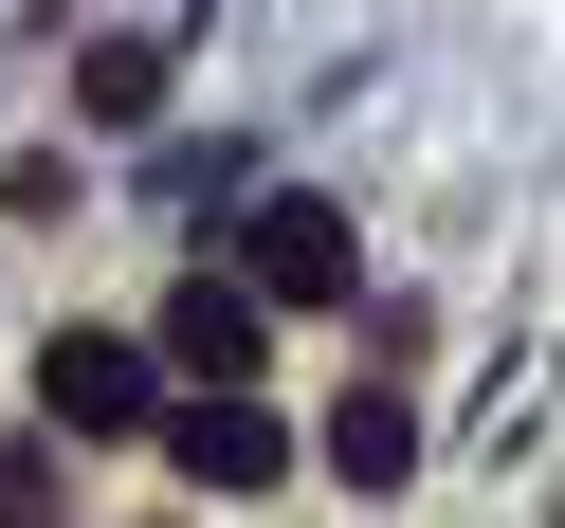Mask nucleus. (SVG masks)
Instances as JSON below:
<instances>
[{
	"instance_id": "7",
	"label": "nucleus",
	"mask_w": 565,
	"mask_h": 528,
	"mask_svg": "<svg viewBox=\"0 0 565 528\" xmlns=\"http://www.w3.org/2000/svg\"><path fill=\"white\" fill-rule=\"evenodd\" d=\"M0 528H55V474H38L19 438H0Z\"/></svg>"
},
{
	"instance_id": "1",
	"label": "nucleus",
	"mask_w": 565,
	"mask_h": 528,
	"mask_svg": "<svg viewBox=\"0 0 565 528\" xmlns=\"http://www.w3.org/2000/svg\"><path fill=\"white\" fill-rule=\"evenodd\" d=\"M38 419H55V438H147V346L55 328V346H38Z\"/></svg>"
},
{
	"instance_id": "3",
	"label": "nucleus",
	"mask_w": 565,
	"mask_h": 528,
	"mask_svg": "<svg viewBox=\"0 0 565 528\" xmlns=\"http://www.w3.org/2000/svg\"><path fill=\"white\" fill-rule=\"evenodd\" d=\"M237 256H256V273H237L256 310H329V292H347V219H329V201H256Z\"/></svg>"
},
{
	"instance_id": "5",
	"label": "nucleus",
	"mask_w": 565,
	"mask_h": 528,
	"mask_svg": "<svg viewBox=\"0 0 565 528\" xmlns=\"http://www.w3.org/2000/svg\"><path fill=\"white\" fill-rule=\"evenodd\" d=\"M329 474H347V492H383V474H419V419L383 401V382H347V419H329Z\"/></svg>"
},
{
	"instance_id": "6",
	"label": "nucleus",
	"mask_w": 565,
	"mask_h": 528,
	"mask_svg": "<svg viewBox=\"0 0 565 528\" xmlns=\"http://www.w3.org/2000/svg\"><path fill=\"white\" fill-rule=\"evenodd\" d=\"M74 110H92V128H147V110H164V55H147V37H92Z\"/></svg>"
},
{
	"instance_id": "4",
	"label": "nucleus",
	"mask_w": 565,
	"mask_h": 528,
	"mask_svg": "<svg viewBox=\"0 0 565 528\" xmlns=\"http://www.w3.org/2000/svg\"><path fill=\"white\" fill-rule=\"evenodd\" d=\"M256 346H274V310L237 292V273H183V292H164V365L183 382H256Z\"/></svg>"
},
{
	"instance_id": "2",
	"label": "nucleus",
	"mask_w": 565,
	"mask_h": 528,
	"mask_svg": "<svg viewBox=\"0 0 565 528\" xmlns=\"http://www.w3.org/2000/svg\"><path fill=\"white\" fill-rule=\"evenodd\" d=\"M147 438L183 455L201 492H274V474H292V438H274V401H237V382H220V401H147Z\"/></svg>"
}]
</instances>
